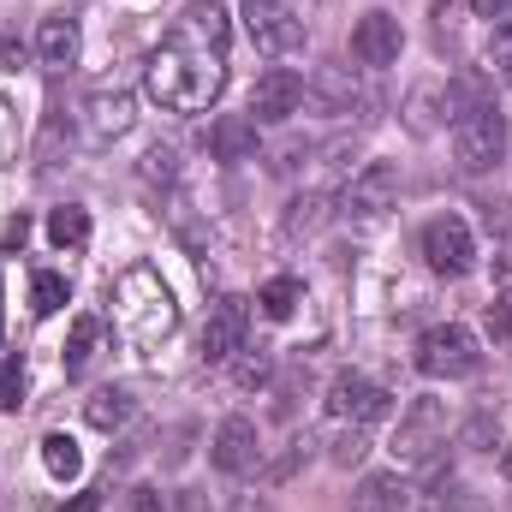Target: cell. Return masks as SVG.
<instances>
[{"label":"cell","instance_id":"cell-3","mask_svg":"<svg viewBox=\"0 0 512 512\" xmlns=\"http://www.w3.org/2000/svg\"><path fill=\"white\" fill-rule=\"evenodd\" d=\"M477 364H483V352H477L471 328H459V322H435L417 340V370L429 382H465V376H477Z\"/></svg>","mask_w":512,"mask_h":512},{"label":"cell","instance_id":"cell-41","mask_svg":"<svg viewBox=\"0 0 512 512\" xmlns=\"http://www.w3.org/2000/svg\"><path fill=\"white\" fill-rule=\"evenodd\" d=\"M239 512H268V507H256V501H245V507H239Z\"/></svg>","mask_w":512,"mask_h":512},{"label":"cell","instance_id":"cell-19","mask_svg":"<svg viewBox=\"0 0 512 512\" xmlns=\"http://www.w3.org/2000/svg\"><path fill=\"white\" fill-rule=\"evenodd\" d=\"M304 96H316L328 114H352V102H358V84H352L340 66H322V72L304 84Z\"/></svg>","mask_w":512,"mask_h":512},{"label":"cell","instance_id":"cell-23","mask_svg":"<svg viewBox=\"0 0 512 512\" xmlns=\"http://www.w3.org/2000/svg\"><path fill=\"white\" fill-rule=\"evenodd\" d=\"M256 304H262V316H268V322H286V316L304 304V280H298V274H274V280L256 292Z\"/></svg>","mask_w":512,"mask_h":512},{"label":"cell","instance_id":"cell-21","mask_svg":"<svg viewBox=\"0 0 512 512\" xmlns=\"http://www.w3.org/2000/svg\"><path fill=\"white\" fill-rule=\"evenodd\" d=\"M405 483H399V471H382V477H370L364 489H358V501H352V512H405Z\"/></svg>","mask_w":512,"mask_h":512},{"label":"cell","instance_id":"cell-26","mask_svg":"<svg viewBox=\"0 0 512 512\" xmlns=\"http://www.w3.org/2000/svg\"><path fill=\"white\" fill-rule=\"evenodd\" d=\"M322 221H328V197H292V209H286V233H292V239L316 233Z\"/></svg>","mask_w":512,"mask_h":512},{"label":"cell","instance_id":"cell-25","mask_svg":"<svg viewBox=\"0 0 512 512\" xmlns=\"http://www.w3.org/2000/svg\"><path fill=\"white\" fill-rule=\"evenodd\" d=\"M423 512H465V483L453 471H435L423 489Z\"/></svg>","mask_w":512,"mask_h":512},{"label":"cell","instance_id":"cell-28","mask_svg":"<svg viewBox=\"0 0 512 512\" xmlns=\"http://www.w3.org/2000/svg\"><path fill=\"white\" fill-rule=\"evenodd\" d=\"M137 173H143V185H173V179H179V155L155 143V149L143 155V167H137Z\"/></svg>","mask_w":512,"mask_h":512},{"label":"cell","instance_id":"cell-11","mask_svg":"<svg viewBox=\"0 0 512 512\" xmlns=\"http://www.w3.org/2000/svg\"><path fill=\"white\" fill-rule=\"evenodd\" d=\"M298 108H304V78L292 66H268L251 90V120L256 126H286Z\"/></svg>","mask_w":512,"mask_h":512},{"label":"cell","instance_id":"cell-40","mask_svg":"<svg viewBox=\"0 0 512 512\" xmlns=\"http://www.w3.org/2000/svg\"><path fill=\"white\" fill-rule=\"evenodd\" d=\"M501 280H507V286H512V251H507V262H501Z\"/></svg>","mask_w":512,"mask_h":512},{"label":"cell","instance_id":"cell-39","mask_svg":"<svg viewBox=\"0 0 512 512\" xmlns=\"http://www.w3.org/2000/svg\"><path fill=\"white\" fill-rule=\"evenodd\" d=\"M501 477H507V483H512V441H507V447H501Z\"/></svg>","mask_w":512,"mask_h":512},{"label":"cell","instance_id":"cell-38","mask_svg":"<svg viewBox=\"0 0 512 512\" xmlns=\"http://www.w3.org/2000/svg\"><path fill=\"white\" fill-rule=\"evenodd\" d=\"M60 512H102V501H96V495H72Z\"/></svg>","mask_w":512,"mask_h":512},{"label":"cell","instance_id":"cell-9","mask_svg":"<svg viewBox=\"0 0 512 512\" xmlns=\"http://www.w3.org/2000/svg\"><path fill=\"white\" fill-rule=\"evenodd\" d=\"M245 30L262 54H298L304 48V18L286 6V0H245Z\"/></svg>","mask_w":512,"mask_h":512},{"label":"cell","instance_id":"cell-36","mask_svg":"<svg viewBox=\"0 0 512 512\" xmlns=\"http://www.w3.org/2000/svg\"><path fill=\"white\" fill-rule=\"evenodd\" d=\"M120 512H161V489H149V483H137L126 495V507Z\"/></svg>","mask_w":512,"mask_h":512},{"label":"cell","instance_id":"cell-12","mask_svg":"<svg viewBox=\"0 0 512 512\" xmlns=\"http://www.w3.org/2000/svg\"><path fill=\"white\" fill-rule=\"evenodd\" d=\"M399 48H405V30H399V18L393 12H364L358 18V30H352V60L358 66H393L399 60Z\"/></svg>","mask_w":512,"mask_h":512},{"label":"cell","instance_id":"cell-14","mask_svg":"<svg viewBox=\"0 0 512 512\" xmlns=\"http://www.w3.org/2000/svg\"><path fill=\"white\" fill-rule=\"evenodd\" d=\"M78 48H84L78 18L48 12V18H42V30H36V60H42L48 72H72V66H78Z\"/></svg>","mask_w":512,"mask_h":512},{"label":"cell","instance_id":"cell-1","mask_svg":"<svg viewBox=\"0 0 512 512\" xmlns=\"http://www.w3.org/2000/svg\"><path fill=\"white\" fill-rule=\"evenodd\" d=\"M227 42H233V18L221 0H191L167 42L143 60V90L149 102H161L167 114H203L221 102L227 90Z\"/></svg>","mask_w":512,"mask_h":512},{"label":"cell","instance_id":"cell-6","mask_svg":"<svg viewBox=\"0 0 512 512\" xmlns=\"http://www.w3.org/2000/svg\"><path fill=\"white\" fill-rule=\"evenodd\" d=\"M393 203H399V167L393 161H364L352 173V185L340 191V215H352V221H382Z\"/></svg>","mask_w":512,"mask_h":512},{"label":"cell","instance_id":"cell-22","mask_svg":"<svg viewBox=\"0 0 512 512\" xmlns=\"http://www.w3.org/2000/svg\"><path fill=\"white\" fill-rule=\"evenodd\" d=\"M48 245H60V251H78V245H90V209H78V203H60V209L48 215Z\"/></svg>","mask_w":512,"mask_h":512},{"label":"cell","instance_id":"cell-15","mask_svg":"<svg viewBox=\"0 0 512 512\" xmlns=\"http://www.w3.org/2000/svg\"><path fill=\"white\" fill-rule=\"evenodd\" d=\"M256 423L251 417H227L221 423V435H215V471H227V477H245L256 471Z\"/></svg>","mask_w":512,"mask_h":512},{"label":"cell","instance_id":"cell-7","mask_svg":"<svg viewBox=\"0 0 512 512\" xmlns=\"http://www.w3.org/2000/svg\"><path fill=\"white\" fill-rule=\"evenodd\" d=\"M423 262H429V274H441V280L471 274V262H477L471 227H465L459 215H435V221L423 227Z\"/></svg>","mask_w":512,"mask_h":512},{"label":"cell","instance_id":"cell-2","mask_svg":"<svg viewBox=\"0 0 512 512\" xmlns=\"http://www.w3.org/2000/svg\"><path fill=\"white\" fill-rule=\"evenodd\" d=\"M114 328L137 358H149L161 340H173L179 328V304H173V286L161 280L155 262H131L126 274L114 280Z\"/></svg>","mask_w":512,"mask_h":512},{"label":"cell","instance_id":"cell-4","mask_svg":"<svg viewBox=\"0 0 512 512\" xmlns=\"http://www.w3.org/2000/svg\"><path fill=\"white\" fill-rule=\"evenodd\" d=\"M453 155H459L465 173H489V167H501V155H507V114H501L495 102L459 114V126H453Z\"/></svg>","mask_w":512,"mask_h":512},{"label":"cell","instance_id":"cell-35","mask_svg":"<svg viewBox=\"0 0 512 512\" xmlns=\"http://www.w3.org/2000/svg\"><path fill=\"white\" fill-rule=\"evenodd\" d=\"M489 334H495L501 346H512V292H501V298L489 304Z\"/></svg>","mask_w":512,"mask_h":512},{"label":"cell","instance_id":"cell-5","mask_svg":"<svg viewBox=\"0 0 512 512\" xmlns=\"http://www.w3.org/2000/svg\"><path fill=\"white\" fill-rule=\"evenodd\" d=\"M441 447H447V405L423 393V399H411V411L399 417L393 459H399V465H429Z\"/></svg>","mask_w":512,"mask_h":512},{"label":"cell","instance_id":"cell-18","mask_svg":"<svg viewBox=\"0 0 512 512\" xmlns=\"http://www.w3.org/2000/svg\"><path fill=\"white\" fill-rule=\"evenodd\" d=\"M84 417H90V429H102V435L126 429V417H131V393H126V387H96V393L84 399Z\"/></svg>","mask_w":512,"mask_h":512},{"label":"cell","instance_id":"cell-27","mask_svg":"<svg viewBox=\"0 0 512 512\" xmlns=\"http://www.w3.org/2000/svg\"><path fill=\"white\" fill-rule=\"evenodd\" d=\"M274 376V358H268V346H245V358L233 364V382L239 387H262Z\"/></svg>","mask_w":512,"mask_h":512},{"label":"cell","instance_id":"cell-16","mask_svg":"<svg viewBox=\"0 0 512 512\" xmlns=\"http://www.w3.org/2000/svg\"><path fill=\"white\" fill-rule=\"evenodd\" d=\"M209 155L215 161H251L256 155V120L251 114H221L209 126Z\"/></svg>","mask_w":512,"mask_h":512},{"label":"cell","instance_id":"cell-30","mask_svg":"<svg viewBox=\"0 0 512 512\" xmlns=\"http://www.w3.org/2000/svg\"><path fill=\"white\" fill-rule=\"evenodd\" d=\"M364 453H370V441H364V429H358V423H346V429L334 435V453H328V459H334L340 471H352V465H358Z\"/></svg>","mask_w":512,"mask_h":512},{"label":"cell","instance_id":"cell-37","mask_svg":"<svg viewBox=\"0 0 512 512\" xmlns=\"http://www.w3.org/2000/svg\"><path fill=\"white\" fill-rule=\"evenodd\" d=\"M471 12H477V18H507L512 0H471Z\"/></svg>","mask_w":512,"mask_h":512},{"label":"cell","instance_id":"cell-29","mask_svg":"<svg viewBox=\"0 0 512 512\" xmlns=\"http://www.w3.org/2000/svg\"><path fill=\"white\" fill-rule=\"evenodd\" d=\"M501 441V423H495V411H477L465 429H459V447H477V453H489Z\"/></svg>","mask_w":512,"mask_h":512},{"label":"cell","instance_id":"cell-10","mask_svg":"<svg viewBox=\"0 0 512 512\" xmlns=\"http://www.w3.org/2000/svg\"><path fill=\"white\" fill-rule=\"evenodd\" d=\"M245 328H251V304L245 298H215L209 304V322H203V364H227L245 352Z\"/></svg>","mask_w":512,"mask_h":512},{"label":"cell","instance_id":"cell-24","mask_svg":"<svg viewBox=\"0 0 512 512\" xmlns=\"http://www.w3.org/2000/svg\"><path fill=\"white\" fill-rule=\"evenodd\" d=\"M72 298V286H66V274H54V268H42L36 280H30V310L36 316H54L60 304Z\"/></svg>","mask_w":512,"mask_h":512},{"label":"cell","instance_id":"cell-13","mask_svg":"<svg viewBox=\"0 0 512 512\" xmlns=\"http://www.w3.org/2000/svg\"><path fill=\"white\" fill-rule=\"evenodd\" d=\"M84 114H90V137H96V143H120L131 131V120H137V102H131V90H120V84H114V90L102 84V90L84 102Z\"/></svg>","mask_w":512,"mask_h":512},{"label":"cell","instance_id":"cell-34","mask_svg":"<svg viewBox=\"0 0 512 512\" xmlns=\"http://www.w3.org/2000/svg\"><path fill=\"white\" fill-rule=\"evenodd\" d=\"M12 155H18V108L0 96V167H6Z\"/></svg>","mask_w":512,"mask_h":512},{"label":"cell","instance_id":"cell-31","mask_svg":"<svg viewBox=\"0 0 512 512\" xmlns=\"http://www.w3.org/2000/svg\"><path fill=\"white\" fill-rule=\"evenodd\" d=\"M18 405H24V364L0 358V411H18Z\"/></svg>","mask_w":512,"mask_h":512},{"label":"cell","instance_id":"cell-8","mask_svg":"<svg viewBox=\"0 0 512 512\" xmlns=\"http://www.w3.org/2000/svg\"><path fill=\"white\" fill-rule=\"evenodd\" d=\"M393 411V393L382 382H370V376H358V370H340L334 382H328V417L334 423H376Z\"/></svg>","mask_w":512,"mask_h":512},{"label":"cell","instance_id":"cell-20","mask_svg":"<svg viewBox=\"0 0 512 512\" xmlns=\"http://www.w3.org/2000/svg\"><path fill=\"white\" fill-rule=\"evenodd\" d=\"M42 465H48V477H54V483H78L84 453H78V441H72L66 429H48V435H42Z\"/></svg>","mask_w":512,"mask_h":512},{"label":"cell","instance_id":"cell-17","mask_svg":"<svg viewBox=\"0 0 512 512\" xmlns=\"http://www.w3.org/2000/svg\"><path fill=\"white\" fill-rule=\"evenodd\" d=\"M102 340H108L102 316H78V322H72V340H66V352H60L66 376H90V370H96V358H102Z\"/></svg>","mask_w":512,"mask_h":512},{"label":"cell","instance_id":"cell-32","mask_svg":"<svg viewBox=\"0 0 512 512\" xmlns=\"http://www.w3.org/2000/svg\"><path fill=\"white\" fill-rule=\"evenodd\" d=\"M489 66H495V78L512 84V18H501L495 36H489Z\"/></svg>","mask_w":512,"mask_h":512},{"label":"cell","instance_id":"cell-33","mask_svg":"<svg viewBox=\"0 0 512 512\" xmlns=\"http://www.w3.org/2000/svg\"><path fill=\"white\" fill-rule=\"evenodd\" d=\"M435 102H441V90H435V84H423V90L411 96V108H405V120H411V131H429V126H435V114H429Z\"/></svg>","mask_w":512,"mask_h":512}]
</instances>
